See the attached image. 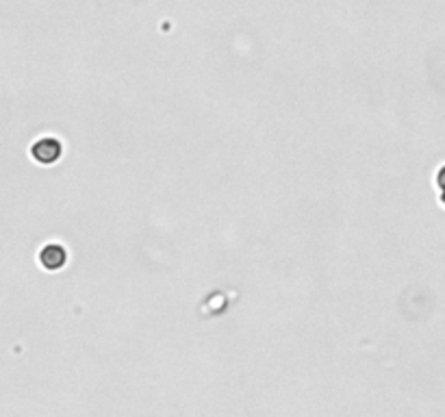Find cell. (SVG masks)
<instances>
[{"mask_svg": "<svg viewBox=\"0 0 445 417\" xmlns=\"http://www.w3.org/2000/svg\"><path fill=\"white\" fill-rule=\"evenodd\" d=\"M66 261H68V250H66L63 243L51 241L39 250V263H41L43 270L57 272L66 265Z\"/></svg>", "mask_w": 445, "mask_h": 417, "instance_id": "2", "label": "cell"}, {"mask_svg": "<svg viewBox=\"0 0 445 417\" xmlns=\"http://www.w3.org/2000/svg\"><path fill=\"white\" fill-rule=\"evenodd\" d=\"M63 154V142L55 135H46V137H39L33 146H31V157L37 161V163H55L59 161Z\"/></svg>", "mask_w": 445, "mask_h": 417, "instance_id": "1", "label": "cell"}]
</instances>
